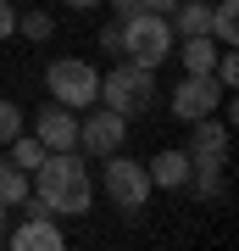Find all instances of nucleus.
<instances>
[{
  "label": "nucleus",
  "instance_id": "f257e3e1",
  "mask_svg": "<svg viewBox=\"0 0 239 251\" xmlns=\"http://www.w3.org/2000/svg\"><path fill=\"white\" fill-rule=\"evenodd\" d=\"M28 179H34V196L44 201L50 218H84L95 206V179H89L78 151H44V162Z\"/></svg>",
  "mask_w": 239,
  "mask_h": 251
},
{
  "label": "nucleus",
  "instance_id": "f03ea898",
  "mask_svg": "<svg viewBox=\"0 0 239 251\" xmlns=\"http://www.w3.org/2000/svg\"><path fill=\"white\" fill-rule=\"evenodd\" d=\"M178 34L161 11H139V17H123L111 28H100V50L106 56H123V62H139V67H161L173 56Z\"/></svg>",
  "mask_w": 239,
  "mask_h": 251
},
{
  "label": "nucleus",
  "instance_id": "7ed1b4c3",
  "mask_svg": "<svg viewBox=\"0 0 239 251\" xmlns=\"http://www.w3.org/2000/svg\"><path fill=\"white\" fill-rule=\"evenodd\" d=\"M100 100L111 112H151L156 106V67H139V62H117L111 73H100Z\"/></svg>",
  "mask_w": 239,
  "mask_h": 251
},
{
  "label": "nucleus",
  "instance_id": "20e7f679",
  "mask_svg": "<svg viewBox=\"0 0 239 251\" xmlns=\"http://www.w3.org/2000/svg\"><path fill=\"white\" fill-rule=\"evenodd\" d=\"M106 168H100V184H106V196L117 212H145V201H151V173H145V162H133L123 151H111V156H100Z\"/></svg>",
  "mask_w": 239,
  "mask_h": 251
},
{
  "label": "nucleus",
  "instance_id": "39448f33",
  "mask_svg": "<svg viewBox=\"0 0 239 251\" xmlns=\"http://www.w3.org/2000/svg\"><path fill=\"white\" fill-rule=\"evenodd\" d=\"M44 84H50V100H62V106H72V112H84V106L100 100V73L89 62H78V56L50 62L44 67Z\"/></svg>",
  "mask_w": 239,
  "mask_h": 251
},
{
  "label": "nucleus",
  "instance_id": "423d86ee",
  "mask_svg": "<svg viewBox=\"0 0 239 251\" xmlns=\"http://www.w3.org/2000/svg\"><path fill=\"white\" fill-rule=\"evenodd\" d=\"M123 134H128L123 112H111V106H84V112H78V151H84V156H111V151H123Z\"/></svg>",
  "mask_w": 239,
  "mask_h": 251
},
{
  "label": "nucleus",
  "instance_id": "0eeeda50",
  "mask_svg": "<svg viewBox=\"0 0 239 251\" xmlns=\"http://www.w3.org/2000/svg\"><path fill=\"white\" fill-rule=\"evenodd\" d=\"M222 84L212 78V73H184V84L173 90V117H184V123H195V117H212L222 106Z\"/></svg>",
  "mask_w": 239,
  "mask_h": 251
},
{
  "label": "nucleus",
  "instance_id": "6e6552de",
  "mask_svg": "<svg viewBox=\"0 0 239 251\" xmlns=\"http://www.w3.org/2000/svg\"><path fill=\"white\" fill-rule=\"evenodd\" d=\"M34 134L44 151H78V112L62 106V100H50L39 117H34Z\"/></svg>",
  "mask_w": 239,
  "mask_h": 251
},
{
  "label": "nucleus",
  "instance_id": "1a4fd4ad",
  "mask_svg": "<svg viewBox=\"0 0 239 251\" xmlns=\"http://www.w3.org/2000/svg\"><path fill=\"white\" fill-rule=\"evenodd\" d=\"M11 246H17V251H62L67 234L56 229L50 212H34V218H22V224L11 229Z\"/></svg>",
  "mask_w": 239,
  "mask_h": 251
},
{
  "label": "nucleus",
  "instance_id": "9d476101",
  "mask_svg": "<svg viewBox=\"0 0 239 251\" xmlns=\"http://www.w3.org/2000/svg\"><path fill=\"white\" fill-rule=\"evenodd\" d=\"M145 173H151V184H161V190H184L189 184V151H156L145 162Z\"/></svg>",
  "mask_w": 239,
  "mask_h": 251
},
{
  "label": "nucleus",
  "instance_id": "9b49d317",
  "mask_svg": "<svg viewBox=\"0 0 239 251\" xmlns=\"http://www.w3.org/2000/svg\"><path fill=\"white\" fill-rule=\"evenodd\" d=\"M167 23H173L178 39H189V34H212V6H206V0H178V6L167 11Z\"/></svg>",
  "mask_w": 239,
  "mask_h": 251
},
{
  "label": "nucleus",
  "instance_id": "f8f14e48",
  "mask_svg": "<svg viewBox=\"0 0 239 251\" xmlns=\"http://www.w3.org/2000/svg\"><path fill=\"white\" fill-rule=\"evenodd\" d=\"M178 62H184V73H212L217 67V39L212 34H189L178 45Z\"/></svg>",
  "mask_w": 239,
  "mask_h": 251
},
{
  "label": "nucleus",
  "instance_id": "ddd939ff",
  "mask_svg": "<svg viewBox=\"0 0 239 251\" xmlns=\"http://www.w3.org/2000/svg\"><path fill=\"white\" fill-rule=\"evenodd\" d=\"M0 201H6L11 212H17V206L28 201V173H22L11 156H0Z\"/></svg>",
  "mask_w": 239,
  "mask_h": 251
},
{
  "label": "nucleus",
  "instance_id": "4468645a",
  "mask_svg": "<svg viewBox=\"0 0 239 251\" xmlns=\"http://www.w3.org/2000/svg\"><path fill=\"white\" fill-rule=\"evenodd\" d=\"M212 39L217 45H239V0H217L212 6Z\"/></svg>",
  "mask_w": 239,
  "mask_h": 251
},
{
  "label": "nucleus",
  "instance_id": "2eb2a0df",
  "mask_svg": "<svg viewBox=\"0 0 239 251\" xmlns=\"http://www.w3.org/2000/svg\"><path fill=\"white\" fill-rule=\"evenodd\" d=\"M11 162H17L22 173H34L39 162H44V145H39V134H17V140H11Z\"/></svg>",
  "mask_w": 239,
  "mask_h": 251
},
{
  "label": "nucleus",
  "instance_id": "dca6fc26",
  "mask_svg": "<svg viewBox=\"0 0 239 251\" xmlns=\"http://www.w3.org/2000/svg\"><path fill=\"white\" fill-rule=\"evenodd\" d=\"M17 34H28V39L39 45V39L56 34V17H50V11H22V17H17Z\"/></svg>",
  "mask_w": 239,
  "mask_h": 251
},
{
  "label": "nucleus",
  "instance_id": "f3484780",
  "mask_svg": "<svg viewBox=\"0 0 239 251\" xmlns=\"http://www.w3.org/2000/svg\"><path fill=\"white\" fill-rule=\"evenodd\" d=\"M22 123H28V117H22V106L0 95V145H11V140H17V134H22Z\"/></svg>",
  "mask_w": 239,
  "mask_h": 251
},
{
  "label": "nucleus",
  "instance_id": "a211bd4d",
  "mask_svg": "<svg viewBox=\"0 0 239 251\" xmlns=\"http://www.w3.org/2000/svg\"><path fill=\"white\" fill-rule=\"evenodd\" d=\"M11 34H17V6L0 0V39H11Z\"/></svg>",
  "mask_w": 239,
  "mask_h": 251
},
{
  "label": "nucleus",
  "instance_id": "6ab92c4d",
  "mask_svg": "<svg viewBox=\"0 0 239 251\" xmlns=\"http://www.w3.org/2000/svg\"><path fill=\"white\" fill-rule=\"evenodd\" d=\"M62 6H72V11H89V6H100V0H62Z\"/></svg>",
  "mask_w": 239,
  "mask_h": 251
},
{
  "label": "nucleus",
  "instance_id": "aec40b11",
  "mask_svg": "<svg viewBox=\"0 0 239 251\" xmlns=\"http://www.w3.org/2000/svg\"><path fill=\"white\" fill-rule=\"evenodd\" d=\"M6 218H11V206H6V201H0V229H6Z\"/></svg>",
  "mask_w": 239,
  "mask_h": 251
}]
</instances>
